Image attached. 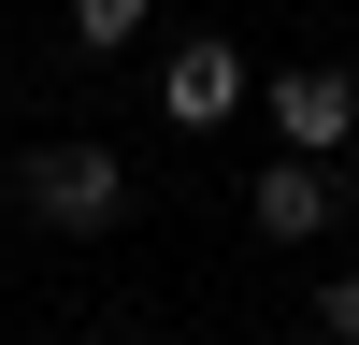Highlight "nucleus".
Listing matches in <instances>:
<instances>
[{"label": "nucleus", "mask_w": 359, "mask_h": 345, "mask_svg": "<svg viewBox=\"0 0 359 345\" xmlns=\"http://www.w3.org/2000/svg\"><path fill=\"white\" fill-rule=\"evenodd\" d=\"M15 201L57 245H101V230L130 216V158H115V144H43V158H15Z\"/></svg>", "instance_id": "f257e3e1"}, {"label": "nucleus", "mask_w": 359, "mask_h": 345, "mask_svg": "<svg viewBox=\"0 0 359 345\" xmlns=\"http://www.w3.org/2000/svg\"><path fill=\"white\" fill-rule=\"evenodd\" d=\"M259 115H273L287 158H345V144H359V72H345V58H287V72L259 86Z\"/></svg>", "instance_id": "f03ea898"}, {"label": "nucleus", "mask_w": 359, "mask_h": 345, "mask_svg": "<svg viewBox=\"0 0 359 345\" xmlns=\"http://www.w3.org/2000/svg\"><path fill=\"white\" fill-rule=\"evenodd\" d=\"M245 216H259V245H316V230L345 216V172H331V158H287V144H273V158H259V187H245Z\"/></svg>", "instance_id": "7ed1b4c3"}, {"label": "nucleus", "mask_w": 359, "mask_h": 345, "mask_svg": "<svg viewBox=\"0 0 359 345\" xmlns=\"http://www.w3.org/2000/svg\"><path fill=\"white\" fill-rule=\"evenodd\" d=\"M158 115H172V130L245 115V43H172V58H158Z\"/></svg>", "instance_id": "20e7f679"}, {"label": "nucleus", "mask_w": 359, "mask_h": 345, "mask_svg": "<svg viewBox=\"0 0 359 345\" xmlns=\"http://www.w3.org/2000/svg\"><path fill=\"white\" fill-rule=\"evenodd\" d=\"M72 43H86V58H130V43H144V0H72Z\"/></svg>", "instance_id": "39448f33"}, {"label": "nucleus", "mask_w": 359, "mask_h": 345, "mask_svg": "<svg viewBox=\"0 0 359 345\" xmlns=\"http://www.w3.org/2000/svg\"><path fill=\"white\" fill-rule=\"evenodd\" d=\"M316 331H331V345H359V273H331V288H316Z\"/></svg>", "instance_id": "423d86ee"}, {"label": "nucleus", "mask_w": 359, "mask_h": 345, "mask_svg": "<svg viewBox=\"0 0 359 345\" xmlns=\"http://www.w3.org/2000/svg\"><path fill=\"white\" fill-rule=\"evenodd\" d=\"M86 345H144V331H86Z\"/></svg>", "instance_id": "0eeeda50"}, {"label": "nucleus", "mask_w": 359, "mask_h": 345, "mask_svg": "<svg viewBox=\"0 0 359 345\" xmlns=\"http://www.w3.org/2000/svg\"><path fill=\"white\" fill-rule=\"evenodd\" d=\"M287 345H331V331H287Z\"/></svg>", "instance_id": "6e6552de"}, {"label": "nucleus", "mask_w": 359, "mask_h": 345, "mask_svg": "<svg viewBox=\"0 0 359 345\" xmlns=\"http://www.w3.org/2000/svg\"><path fill=\"white\" fill-rule=\"evenodd\" d=\"M0 86H15V58H0Z\"/></svg>", "instance_id": "1a4fd4ad"}, {"label": "nucleus", "mask_w": 359, "mask_h": 345, "mask_svg": "<svg viewBox=\"0 0 359 345\" xmlns=\"http://www.w3.org/2000/svg\"><path fill=\"white\" fill-rule=\"evenodd\" d=\"M0 187H15V172H0Z\"/></svg>", "instance_id": "9d476101"}]
</instances>
